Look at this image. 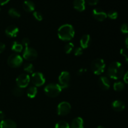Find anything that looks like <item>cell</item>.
Instances as JSON below:
<instances>
[{"instance_id": "obj_1", "label": "cell", "mask_w": 128, "mask_h": 128, "mask_svg": "<svg viewBox=\"0 0 128 128\" xmlns=\"http://www.w3.org/2000/svg\"><path fill=\"white\" fill-rule=\"evenodd\" d=\"M124 68L122 64L118 61L111 62L108 69V76L112 80H117L121 78L124 75Z\"/></svg>"}, {"instance_id": "obj_2", "label": "cell", "mask_w": 128, "mask_h": 128, "mask_svg": "<svg viewBox=\"0 0 128 128\" xmlns=\"http://www.w3.org/2000/svg\"><path fill=\"white\" fill-rule=\"evenodd\" d=\"M74 29L73 26L69 24H65L60 26L58 31V35L62 41H70L74 36Z\"/></svg>"}, {"instance_id": "obj_3", "label": "cell", "mask_w": 128, "mask_h": 128, "mask_svg": "<svg viewBox=\"0 0 128 128\" xmlns=\"http://www.w3.org/2000/svg\"><path fill=\"white\" fill-rule=\"evenodd\" d=\"M62 87L58 84H50L45 86L44 92L48 96L51 98H55L61 93Z\"/></svg>"}, {"instance_id": "obj_4", "label": "cell", "mask_w": 128, "mask_h": 128, "mask_svg": "<svg viewBox=\"0 0 128 128\" xmlns=\"http://www.w3.org/2000/svg\"><path fill=\"white\" fill-rule=\"evenodd\" d=\"M91 67V70L95 74L100 75L104 71L106 64L102 59L98 58L92 61Z\"/></svg>"}, {"instance_id": "obj_5", "label": "cell", "mask_w": 128, "mask_h": 128, "mask_svg": "<svg viewBox=\"0 0 128 128\" xmlns=\"http://www.w3.org/2000/svg\"><path fill=\"white\" fill-rule=\"evenodd\" d=\"M23 62L22 58L18 54H12L8 59V64L11 68H16L21 66Z\"/></svg>"}, {"instance_id": "obj_6", "label": "cell", "mask_w": 128, "mask_h": 128, "mask_svg": "<svg viewBox=\"0 0 128 128\" xmlns=\"http://www.w3.org/2000/svg\"><path fill=\"white\" fill-rule=\"evenodd\" d=\"M31 81L34 86L36 87H40L42 86L45 83V78L41 72H36L32 74L31 76Z\"/></svg>"}, {"instance_id": "obj_7", "label": "cell", "mask_w": 128, "mask_h": 128, "mask_svg": "<svg viewBox=\"0 0 128 128\" xmlns=\"http://www.w3.org/2000/svg\"><path fill=\"white\" fill-rule=\"evenodd\" d=\"M71 109V104L68 102L62 101L58 106L57 112L60 116H66L70 112Z\"/></svg>"}, {"instance_id": "obj_8", "label": "cell", "mask_w": 128, "mask_h": 128, "mask_svg": "<svg viewBox=\"0 0 128 128\" xmlns=\"http://www.w3.org/2000/svg\"><path fill=\"white\" fill-rule=\"evenodd\" d=\"M30 81V77L27 74H21L16 78V82L18 87L24 88L28 86Z\"/></svg>"}, {"instance_id": "obj_9", "label": "cell", "mask_w": 128, "mask_h": 128, "mask_svg": "<svg viewBox=\"0 0 128 128\" xmlns=\"http://www.w3.org/2000/svg\"><path fill=\"white\" fill-rule=\"evenodd\" d=\"M23 58L28 61H33L37 58L38 52L34 48L31 47H26L23 52Z\"/></svg>"}, {"instance_id": "obj_10", "label": "cell", "mask_w": 128, "mask_h": 128, "mask_svg": "<svg viewBox=\"0 0 128 128\" xmlns=\"http://www.w3.org/2000/svg\"><path fill=\"white\" fill-rule=\"evenodd\" d=\"M70 80H71V76H70V72L68 71H62L59 76L60 85L62 86V88H66L68 87Z\"/></svg>"}, {"instance_id": "obj_11", "label": "cell", "mask_w": 128, "mask_h": 128, "mask_svg": "<svg viewBox=\"0 0 128 128\" xmlns=\"http://www.w3.org/2000/svg\"><path fill=\"white\" fill-rule=\"evenodd\" d=\"M92 16L97 21H103L107 18V14L100 8H95L92 10Z\"/></svg>"}, {"instance_id": "obj_12", "label": "cell", "mask_w": 128, "mask_h": 128, "mask_svg": "<svg viewBox=\"0 0 128 128\" xmlns=\"http://www.w3.org/2000/svg\"><path fill=\"white\" fill-rule=\"evenodd\" d=\"M19 32V29L14 25H10L6 28L5 33L8 36L11 38H15Z\"/></svg>"}, {"instance_id": "obj_13", "label": "cell", "mask_w": 128, "mask_h": 128, "mask_svg": "<svg viewBox=\"0 0 128 128\" xmlns=\"http://www.w3.org/2000/svg\"><path fill=\"white\" fill-rule=\"evenodd\" d=\"M99 85L104 90H108L110 88V81L106 76H101L99 80Z\"/></svg>"}, {"instance_id": "obj_14", "label": "cell", "mask_w": 128, "mask_h": 128, "mask_svg": "<svg viewBox=\"0 0 128 128\" xmlns=\"http://www.w3.org/2000/svg\"><path fill=\"white\" fill-rule=\"evenodd\" d=\"M17 125L14 121L11 120H2L0 122V128H16Z\"/></svg>"}, {"instance_id": "obj_15", "label": "cell", "mask_w": 128, "mask_h": 128, "mask_svg": "<svg viewBox=\"0 0 128 128\" xmlns=\"http://www.w3.org/2000/svg\"><path fill=\"white\" fill-rule=\"evenodd\" d=\"M73 6L75 10L77 11H83L86 8V2L85 0H74Z\"/></svg>"}, {"instance_id": "obj_16", "label": "cell", "mask_w": 128, "mask_h": 128, "mask_svg": "<svg viewBox=\"0 0 128 128\" xmlns=\"http://www.w3.org/2000/svg\"><path fill=\"white\" fill-rule=\"evenodd\" d=\"M112 108L114 111H117V112H121L124 110L125 104L122 101L116 100L112 102Z\"/></svg>"}, {"instance_id": "obj_17", "label": "cell", "mask_w": 128, "mask_h": 128, "mask_svg": "<svg viewBox=\"0 0 128 128\" xmlns=\"http://www.w3.org/2000/svg\"><path fill=\"white\" fill-rule=\"evenodd\" d=\"M24 10L26 12H32L35 10V4L31 0H26L24 1L23 4H22Z\"/></svg>"}, {"instance_id": "obj_18", "label": "cell", "mask_w": 128, "mask_h": 128, "mask_svg": "<svg viewBox=\"0 0 128 128\" xmlns=\"http://www.w3.org/2000/svg\"><path fill=\"white\" fill-rule=\"evenodd\" d=\"M91 42V36L89 34H84L81 37L80 40L81 48L82 49H86L90 46Z\"/></svg>"}, {"instance_id": "obj_19", "label": "cell", "mask_w": 128, "mask_h": 128, "mask_svg": "<svg viewBox=\"0 0 128 128\" xmlns=\"http://www.w3.org/2000/svg\"><path fill=\"white\" fill-rule=\"evenodd\" d=\"M84 121L81 118H76L71 122L70 128H83Z\"/></svg>"}, {"instance_id": "obj_20", "label": "cell", "mask_w": 128, "mask_h": 128, "mask_svg": "<svg viewBox=\"0 0 128 128\" xmlns=\"http://www.w3.org/2000/svg\"><path fill=\"white\" fill-rule=\"evenodd\" d=\"M38 90L36 86H30L27 90V96L30 98H34L37 94Z\"/></svg>"}, {"instance_id": "obj_21", "label": "cell", "mask_w": 128, "mask_h": 128, "mask_svg": "<svg viewBox=\"0 0 128 128\" xmlns=\"http://www.w3.org/2000/svg\"><path fill=\"white\" fill-rule=\"evenodd\" d=\"M12 51H15L16 52H20L22 51L23 49V46H22V44L20 43L18 41H14L13 42L12 44V47H11Z\"/></svg>"}, {"instance_id": "obj_22", "label": "cell", "mask_w": 128, "mask_h": 128, "mask_svg": "<svg viewBox=\"0 0 128 128\" xmlns=\"http://www.w3.org/2000/svg\"><path fill=\"white\" fill-rule=\"evenodd\" d=\"M8 14L10 16L14 18H19L21 16V13L15 8H10L8 11Z\"/></svg>"}, {"instance_id": "obj_23", "label": "cell", "mask_w": 128, "mask_h": 128, "mask_svg": "<svg viewBox=\"0 0 128 128\" xmlns=\"http://www.w3.org/2000/svg\"><path fill=\"white\" fill-rule=\"evenodd\" d=\"M113 88L116 91H121L124 88V84L121 81H118L114 84Z\"/></svg>"}, {"instance_id": "obj_24", "label": "cell", "mask_w": 128, "mask_h": 128, "mask_svg": "<svg viewBox=\"0 0 128 128\" xmlns=\"http://www.w3.org/2000/svg\"><path fill=\"white\" fill-rule=\"evenodd\" d=\"M55 128H70V126L66 121H60L56 124Z\"/></svg>"}, {"instance_id": "obj_25", "label": "cell", "mask_w": 128, "mask_h": 128, "mask_svg": "<svg viewBox=\"0 0 128 128\" xmlns=\"http://www.w3.org/2000/svg\"><path fill=\"white\" fill-rule=\"evenodd\" d=\"M12 92L14 96L20 97V96H22V94H23V90H22V88L17 86V87H15L14 88H13Z\"/></svg>"}, {"instance_id": "obj_26", "label": "cell", "mask_w": 128, "mask_h": 128, "mask_svg": "<svg viewBox=\"0 0 128 128\" xmlns=\"http://www.w3.org/2000/svg\"><path fill=\"white\" fill-rule=\"evenodd\" d=\"M24 70L28 73H32L34 71V66L31 63H26L24 65Z\"/></svg>"}, {"instance_id": "obj_27", "label": "cell", "mask_w": 128, "mask_h": 128, "mask_svg": "<svg viewBox=\"0 0 128 128\" xmlns=\"http://www.w3.org/2000/svg\"><path fill=\"white\" fill-rule=\"evenodd\" d=\"M74 48V44L72 42H69L64 46V51L66 54H70L72 52Z\"/></svg>"}, {"instance_id": "obj_28", "label": "cell", "mask_w": 128, "mask_h": 128, "mask_svg": "<svg viewBox=\"0 0 128 128\" xmlns=\"http://www.w3.org/2000/svg\"><path fill=\"white\" fill-rule=\"evenodd\" d=\"M107 16H108L111 20H116L118 16V14L116 11H110L107 14Z\"/></svg>"}, {"instance_id": "obj_29", "label": "cell", "mask_w": 128, "mask_h": 128, "mask_svg": "<svg viewBox=\"0 0 128 128\" xmlns=\"http://www.w3.org/2000/svg\"><path fill=\"white\" fill-rule=\"evenodd\" d=\"M33 16L34 17V18L36 19V20L38 21H42V16L41 14V13L39 11H34L33 12Z\"/></svg>"}, {"instance_id": "obj_30", "label": "cell", "mask_w": 128, "mask_h": 128, "mask_svg": "<svg viewBox=\"0 0 128 128\" xmlns=\"http://www.w3.org/2000/svg\"><path fill=\"white\" fill-rule=\"evenodd\" d=\"M121 31L123 34H128V24H122L121 26Z\"/></svg>"}, {"instance_id": "obj_31", "label": "cell", "mask_w": 128, "mask_h": 128, "mask_svg": "<svg viewBox=\"0 0 128 128\" xmlns=\"http://www.w3.org/2000/svg\"><path fill=\"white\" fill-rule=\"evenodd\" d=\"M120 53L122 56H123L125 58V60H126V62L128 64V52H127L126 50L124 49H121L120 50Z\"/></svg>"}, {"instance_id": "obj_32", "label": "cell", "mask_w": 128, "mask_h": 128, "mask_svg": "<svg viewBox=\"0 0 128 128\" xmlns=\"http://www.w3.org/2000/svg\"><path fill=\"white\" fill-rule=\"evenodd\" d=\"M82 52H83L82 48H81L80 47L77 48L74 50V55L76 56H81V55L82 54Z\"/></svg>"}, {"instance_id": "obj_33", "label": "cell", "mask_w": 128, "mask_h": 128, "mask_svg": "<svg viewBox=\"0 0 128 128\" xmlns=\"http://www.w3.org/2000/svg\"><path fill=\"white\" fill-rule=\"evenodd\" d=\"M30 43V41L28 38H24L22 39V45H24L25 47H28Z\"/></svg>"}, {"instance_id": "obj_34", "label": "cell", "mask_w": 128, "mask_h": 128, "mask_svg": "<svg viewBox=\"0 0 128 128\" xmlns=\"http://www.w3.org/2000/svg\"><path fill=\"white\" fill-rule=\"evenodd\" d=\"M87 1V2L90 5H91V6H94V5L97 4L99 0H86Z\"/></svg>"}, {"instance_id": "obj_35", "label": "cell", "mask_w": 128, "mask_h": 128, "mask_svg": "<svg viewBox=\"0 0 128 128\" xmlns=\"http://www.w3.org/2000/svg\"><path fill=\"white\" fill-rule=\"evenodd\" d=\"M5 48H6V46L4 43L0 42V53L3 52L5 50Z\"/></svg>"}, {"instance_id": "obj_36", "label": "cell", "mask_w": 128, "mask_h": 128, "mask_svg": "<svg viewBox=\"0 0 128 128\" xmlns=\"http://www.w3.org/2000/svg\"><path fill=\"white\" fill-rule=\"evenodd\" d=\"M124 81L125 83L128 84V71L124 75Z\"/></svg>"}, {"instance_id": "obj_37", "label": "cell", "mask_w": 128, "mask_h": 128, "mask_svg": "<svg viewBox=\"0 0 128 128\" xmlns=\"http://www.w3.org/2000/svg\"><path fill=\"white\" fill-rule=\"evenodd\" d=\"M10 1V0H0V6H2V5L6 4H7Z\"/></svg>"}, {"instance_id": "obj_38", "label": "cell", "mask_w": 128, "mask_h": 128, "mask_svg": "<svg viewBox=\"0 0 128 128\" xmlns=\"http://www.w3.org/2000/svg\"><path fill=\"white\" fill-rule=\"evenodd\" d=\"M4 117H5L4 113L2 111H0V120H1V121H2V120H4Z\"/></svg>"}, {"instance_id": "obj_39", "label": "cell", "mask_w": 128, "mask_h": 128, "mask_svg": "<svg viewBox=\"0 0 128 128\" xmlns=\"http://www.w3.org/2000/svg\"><path fill=\"white\" fill-rule=\"evenodd\" d=\"M85 71H86V70H85L84 69H81V70H79L78 73L80 74H82L83 73V72H84Z\"/></svg>"}, {"instance_id": "obj_40", "label": "cell", "mask_w": 128, "mask_h": 128, "mask_svg": "<svg viewBox=\"0 0 128 128\" xmlns=\"http://www.w3.org/2000/svg\"><path fill=\"white\" fill-rule=\"evenodd\" d=\"M125 44H126V47H127V48L128 49V36L126 37V40H125Z\"/></svg>"}, {"instance_id": "obj_41", "label": "cell", "mask_w": 128, "mask_h": 128, "mask_svg": "<svg viewBox=\"0 0 128 128\" xmlns=\"http://www.w3.org/2000/svg\"><path fill=\"white\" fill-rule=\"evenodd\" d=\"M97 128H105L103 127V126H98V127H97Z\"/></svg>"}, {"instance_id": "obj_42", "label": "cell", "mask_w": 128, "mask_h": 128, "mask_svg": "<svg viewBox=\"0 0 128 128\" xmlns=\"http://www.w3.org/2000/svg\"><path fill=\"white\" fill-rule=\"evenodd\" d=\"M0 11H1V8H0Z\"/></svg>"}]
</instances>
